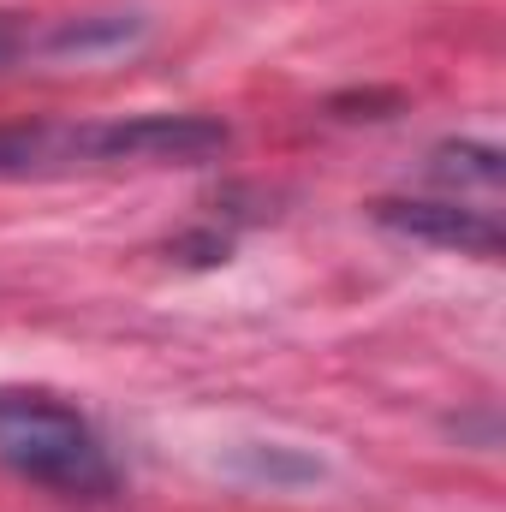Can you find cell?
I'll list each match as a JSON object with an SVG mask.
<instances>
[{
    "instance_id": "cell-1",
    "label": "cell",
    "mask_w": 506,
    "mask_h": 512,
    "mask_svg": "<svg viewBox=\"0 0 506 512\" xmlns=\"http://www.w3.org/2000/svg\"><path fill=\"white\" fill-rule=\"evenodd\" d=\"M0 459L24 483H42L72 501H108L120 483L90 417L36 387H0Z\"/></svg>"
},
{
    "instance_id": "cell-2",
    "label": "cell",
    "mask_w": 506,
    "mask_h": 512,
    "mask_svg": "<svg viewBox=\"0 0 506 512\" xmlns=\"http://www.w3.org/2000/svg\"><path fill=\"white\" fill-rule=\"evenodd\" d=\"M381 227L417 239V245H441V251H465V256H501V221L495 209H471V203H435V197H381L376 209Z\"/></svg>"
},
{
    "instance_id": "cell-3",
    "label": "cell",
    "mask_w": 506,
    "mask_h": 512,
    "mask_svg": "<svg viewBox=\"0 0 506 512\" xmlns=\"http://www.w3.org/2000/svg\"><path fill=\"white\" fill-rule=\"evenodd\" d=\"M429 173L447 179V185H483L489 197L501 191V155H495V149H477V143H447V149H435Z\"/></svg>"
},
{
    "instance_id": "cell-4",
    "label": "cell",
    "mask_w": 506,
    "mask_h": 512,
    "mask_svg": "<svg viewBox=\"0 0 506 512\" xmlns=\"http://www.w3.org/2000/svg\"><path fill=\"white\" fill-rule=\"evenodd\" d=\"M12 54H18V30H12V24H6V18H0V66H6V60H12Z\"/></svg>"
}]
</instances>
